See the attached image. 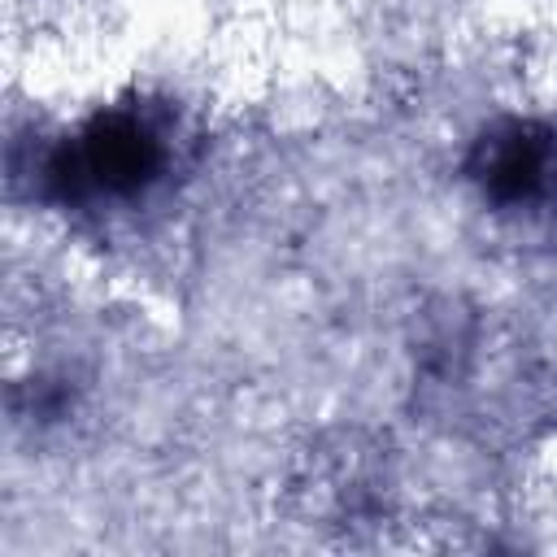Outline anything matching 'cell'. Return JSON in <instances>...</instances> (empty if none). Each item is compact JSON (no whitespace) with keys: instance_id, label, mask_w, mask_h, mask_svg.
Masks as SVG:
<instances>
[{"instance_id":"6da1fadb","label":"cell","mask_w":557,"mask_h":557,"mask_svg":"<svg viewBox=\"0 0 557 557\" xmlns=\"http://www.w3.org/2000/svg\"><path fill=\"white\" fill-rule=\"evenodd\" d=\"M174 161L178 126L170 109L109 104L48 148L39 187L65 209H135L174 174Z\"/></svg>"},{"instance_id":"7a4b0ae2","label":"cell","mask_w":557,"mask_h":557,"mask_svg":"<svg viewBox=\"0 0 557 557\" xmlns=\"http://www.w3.org/2000/svg\"><path fill=\"white\" fill-rule=\"evenodd\" d=\"M466 178L509 213L557 205V131L535 117H496L466 152Z\"/></svg>"}]
</instances>
